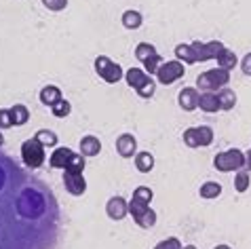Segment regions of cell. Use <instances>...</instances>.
I'll use <instances>...</instances> for the list:
<instances>
[{
  "label": "cell",
  "instance_id": "6",
  "mask_svg": "<svg viewBox=\"0 0 251 249\" xmlns=\"http://www.w3.org/2000/svg\"><path fill=\"white\" fill-rule=\"evenodd\" d=\"M95 70H97V74H100V78L106 80V82H118L125 76L123 68L118 66L116 61L106 57V55H100V57L95 59Z\"/></svg>",
  "mask_w": 251,
  "mask_h": 249
},
{
  "label": "cell",
  "instance_id": "1",
  "mask_svg": "<svg viewBox=\"0 0 251 249\" xmlns=\"http://www.w3.org/2000/svg\"><path fill=\"white\" fill-rule=\"evenodd\" d=\"M47 203L43 192H38L36 188H25L22 190V195L17 199V213L25 220H36L45 213Z\"/></svg>",
  "mask_w": 251,
  "mask_h": 249
},
{
  "label": "cell",
  "instance_id": "7",
  "mask_svg": "<svg viewBox=\"0 0 251 249\" xmlns=\"http://www.w3.org/2000/svg\"><path fill=\"white\" fill-rule=\"evenodd\" d=\"M184 76V64L182 61H163V66L158 68L156 78L160 85H173L176 80H179Z\"/></svg>",
  "mask_w": 251,
  "mask_h": 249
},
{
  "label": "cell",
  "instance_id": "17",
  "mask_svg": "<svg viewBox=\"0 0 251 249\" xmlns=\"http://www.w3.org/2000/svg\"><path fill=\"white\" fill-rule=\"evenodd\" d=\"M11 112V119H13V127H19V124H25L27 119H30V112H27V108L22 106V103H17V106L9 108Z\"/></svg>",
  "mask_w": 251,
  "mask_h": 249
},
{
  "label": "cell",
  "instance_id": "3",
  "mask_svg": "<svg viewBox=\"0 0 251 249\" xmlns=\"http://www.w3.org/2000/svg\"><path fill=\"white\" fill-rule=\"evenodd\" d=\"M22 158H24V163L27 165L30 169H38L40 165L45 163V146L40 144L36 137L34 140H27L22 144Z\"/></svg>",
  "mask_w": 251,
  "mask_h": 249
},
{
  "label": "cell",
  "instance_id": "25",
  "mask_svg": "<svg viewBox=\"0 0 251 249\" xmlns=\"http://www.w3.org/2000/svg\"><path fill=\"white\" fill-rule=\"evenodd\" d=\"M160 66H163V57H160L158 53L150 55L148 59H144V68H146V72H148V74H156Z\"/></svg>",
  "mask_w": 251,
  "mask_h": 249
},
{
  "label": "cell",
  "instance_id": "35",
  "mask_svg": "<svg viewBox=\"0 0 251 249\" xmlns=\"http://www.w3.org/2000/svg\"><path fill=\"white\" fill-rule=\"evenodd\" d=\"M133 197L146 200V203H150V200H152V190L148 188V186H137L135 192H133Z\"/></svg>",
  "mask_w": 251,
  "mask_h": 249
},
{
  "label": "cell",
  "instance_id": "40",
  "mask_svg": "<svg viewBox=\"0 0 251 249\" xmlns=\"http://www.w3.org/2000/svg\"><path fill=\"white\" fill-rule=\"evenodd\" d=\"M4 179H6V175H4L2 167H0V190H2V186H4Z\"/></svg>",
  "mask_w": 251,
  "mask_h": 249
},
{
  "label": "cell",
  "instance_id": "30",
  "mask_svg": "<svg viewBox=\"0 0 251 249\" xmlns=\"http://www.w3.org/2000/svg\"><path fill=\"white\" fill-rule=\"evenodd\" d=\"M70 110H72V106H70V101H66V100H59L55 106H51V112H53V116H57V119H64V116H68Z\"/></svg>",
  "mask_w": 251,
  "mask_h": 249
},
{
  "label": "cell",
  "instance_id": "20",
  "mask_svg": "<svg viewBox=\"0 0 251 249\" xmlns=\"http://www.w3.org/2000/svg\"><path fill=\"white\" fill-rule=\"evenodd\" d=\"M199 195L203 199H218L222 195V186L218 182H205L203 186H201Z\"/></svg>",
  "mask_w": 251,
  "mask_h": 249
},
{
  "label": "cell",
  "instance_id": "12",
  "mask_svg": "<svg viewBox=\"0 0 251 249\" xmlns=\"http://www.w3.org/2000/svg\"><path fill=\"white\" fill-rule=\"evenodd\" d=\"M135 150H137V140H135V137L131 135V133H123V135L116 140V152H118V154H121L123 158L133 156Z\"/></svg>",
  "mask_w": 251,
  "mask_h": 249
},
{
  "label": "cell",
  "instance_id": "37",
  "mask_svg": "<svg viewBox=\"0 0 251 249\" xmlns=\"http://www.w3.org/2000/svg\"><path fill=\"white\" fill-rule=\"evenodd\" d=\"M11 127H13V119H11L9 108L0 110V129H11Z\"/></svg>",
  "mask_w": 251,
  "mask_h": 249
},
{
  "label": "cell",
  "instance_id": "22",
  "mask_svg": "<svg viewBox=\"0 0 251 249\" xmlns=\"http://www.w3.org/2000/svg\"><path fill=\"white\" fill-rule=\"evenodd\" d=\"M218 64H220V68H224V70H232V68L236 66V55H234V51L224 49V51L220 53V57H218Z\"/></svg>",
  "mask_w": 251,
  "mask_h": 249
},
{
  "label": "cell",
  "instance_id": "36",
  "mask_svg": "<svg viewBox=\"0 0 251 249\" xmlns=\"http://www.w3.org/2000/svg\"><path fill=\"white\" fill-rule=\"evenodd\" d=\"M43 4L49 11H64L68 6V0H43Z\"/></svg>",
  "mask_w": 251,
  "mask_h": 249
},
{
  "label": "cell",
  "instance_id": "18",
  "mask_svg": "<svg viewBox=\"0 0 251 249\" xmlns=\"http://www.w3.org/2000/svg\"><path fill=\"white\" fill-rule=\"evenodd\" d=\"M176 57H177V61H182V64H197V55H194L190 45H177Z\"/></svg>",
  "mask_w": 251,
  "mask_h": 249
},
{
  "label": "cell",
  "instance_id": "28",
  "mask_svg": "<svg viewBox=\"0 0 251 249\" xmlns=\"http://www.w3.org/2000/svg\"><path fill=\"white\" fill-rule=\"evenodd\" d=\"M150 207V203H146V200H142V199H131V203H129V213L133 218H137V216H142V213L146 211Z\"/></svg>",
  "mask_w": 251,
  "mask_h": 249
},
{
  "label": "cell",
  "instance_id": "31",
  "mask_svg": "<svg viewBox=\"0 0 251 249\" xmlns=\"http://www.w3.org/2000/svg\"><path fill=\"white\" fill-rule=\"evenodd\" d=\"M184 144H186L188 148H199V146H201L197 127H194V129H186V131H184Z\"/></svg>",
  "mask_w": 251,
  "mask_h": 249
},
{
  "label": "cell",
  "instance_id": "5",
  "mask_svg": "<svg viewBox=\"0 0 251 249\" xmlns=\"http://www.w3.org/2000/svg\"><path fill=\"white\" fill-rule=\"evenodd\" d=\"M243 165H245V154L236 148L220 152L213 158V167L218 171H234V169H241Z\"/></svg>",
  "mask_w": 251,
  "mask_h": 249
},
{
  "label": "cell",
  "instance_id": "42",
  "mask_svg": "<svg viewBox=\"0 0 251 249\" xmlns=\"http://www.w3.org/2000/svg\"><path fill=\"white\" fill-rule=\"evenodd\" d=\"M182 249H197V247H194V245H186V247H182Z\"/></svg>",
  "mask_w": 251,
  "mask_h": 249
},
{
  "label": "cell",
  "instance_id": "23",
  "mask_svg": "<svg viewBox=\"0 0 251 249\" xmlns=\"http://www.w3.org/2000/svg\"><path fill=\"white\" fill-rule=\"evenodd\" d=\"M123 24H125V27H129V30H135V27L142 25V15H139L137 11H125Z\"/></svg>",
  "mask_w": 251,
  "mask_h": 249
},
{
  "label": "cell",
  "instance_id": "43",
  "mask_svg": "<svg viewBox=\"0 0 251 249\" xmlns=\"http://www.w3.org/2000/svg\"><path fill=\"white\" fill-rule=\"evenodd\" d=\"M0 144H2V133H0Z\"/></svg>",
  "mask_w": 251,
  "mask_h": 249
},
{
  "label": "cell",
  "instance_id": "29",
  "mask_svg": "<svg viewBox=\"0 0 251 249\" xmlns=\"http://www.w3.org/2000/svg\"><path fill=\"white\" fill-rule=\"evenodd\" d=\"M156 53V49L152 47L150 43H139L137 45V49H135V57L139 59V61H144V59H148L150 55H154Z\"/></svg>",
  "mask_w": 251,
  "mask_h": 249
},
{
  "label": "cell",
  "instance_id": "2",
  "mask_svg": "<svg viewBox=\"0 0 251 249\" xmlns=\"http://www.w3.org/2000/svg\"><path fill=\"white\" fill-rule=\"evenodd\" d=\"M125 78H127L129 87H133L139 98H152L154 95V80L150 78V74L146 70H139V68H131V70H127V74H125Z\"/></svg>",
  "mask_w": 251,
  "mask_h": 249
},
{
  "label": "cell",
  "instance_id": "26",
  "mask_svg": "<svg viewBox=\"0 0 251 249\" xmlns=\"http://www.w3.org/2000/svg\"><path fill=\"white\" fill-rule=\"evenodd\" d=\"M249 182H251L249 171H239V174L234 175V188H236V192H245L249 188Z\"/></svg>",
  "mask_w": 251,
  "mask_h": 249
},
{
  "label": "cell",
  "instance_id": "33",
  "mask_svg": "<svg viewBox=\"0 0 251 249\" xmlns=\"http://www.w3.org/2000/svg\"><path fill=\"white\" fill-rule=\"evenodd\" d=\"M154 249H182V243H179V239L169 237V239L160 241V243H158Z\"/></svg>",
  "mask_w": 251,
  "mask_h": 249
},
{
  "label": "cell",
  "instance_id": "32",
  "mask_svg": "<svg viewBox=\"0 0 251 249\" xmlns=\"http://www.w3.org/2000/svg\"><path fill=\"white\" fill-rule=\"evenodd\" d=\"M197 133H199V142H201V146H209V144L213 142V131L211 127H197Z\"/></svg>",
  "mask_w": 251,
  "mask_h": 249
},
{
  "label": "cell",
  "instance_id": "39",
  "mask_svg": "<svg viewBox=\"0 0 251 249\" xmlns=\"http://www.w3.org/2000/svg\"><path fill=\"white\" fill-rule=\"evenodd\" d=\"M245 167L251 171V150L247 152V154H245Z\"/></svg>",
  "mask_w": 251,
  "mask_h": 249
},
{
  "label": "cell",
  "instance_id": "10",
  "mask_svg": "<svg viewBox=\"0 0 251 249\" xmlns=\"http://www.w3.org/2000/svg\"><path fill=\"white\" fill-rule=\"evenodd\" d=\"M106 211L112 220H123L129 213V203L123 197H112L106 205Z\"/></svg>",
  "mask_w": 251,
  "mask_h": 249
},
{
  "label": "cell",
  "instance_id": "14",
  "mask_svg": "<svg viewBox=\"0 0 251 249\" xmlns=\"http://www.w3.org/2000/svg\"><path fill=\"white\" fill-rule=\"evenodd\" d=\"M100 150H101V144H100L97 137L85 135L80 140V154L82 156H95V154H100Z\"/></svg>",
  "mask_w": 251,
  "mask_h": 249
},
{
  "label": "cell",
  "instance_id": "9",
  "mask_svg": "<svg viewBox=\"0 0 251 249\" xmlns=\"http://www.w3.org/2000/svg\"><path fill=\"white\" fill-rule=\"evenodd\" d=\"M64 184H66V190L72 197H80V195H85V190H87V182H85V177H82V171L64 169Z\"/></svg>",
  "mask_w": 251,
  "mask_h": 249
},
{
  "label": "cell",
  "instance_id": "19",
  "mask_svg": "<svg viewBox=\"0 0 251 249\" xmlns=\"http://www.w3.org/2000/svg\"><path fill=\"white\" fill-rule=\"evenodd\" d=\"M135 167H137V171H142V174H148V171L154 167V156H152L150 152H139L135 156Z\"/></svg>",
  "mask_w": 251,
  "mask_h": 249
},
{
  "label": "cell",
  "instance_id": "41",
  "mask_svg": "<svg viewBox=\"0 0 251 249\" xmlns=\"http://www.w3.org/2000/svg\"><path fill=\"white\" fill-rule=\"evenodd\" d=\"M215 249H230V247H228V245H218Z\"/></svg>",
  "mask_w": 251,
  "mask_h": 249
},
{
  "label": "cell",
  "instance_id": "27",
  "mask_svg": "<svg viewBox=\"0 0 251 249\" xmlns=\"http://www.w3.org/2000/svg\"><path fill=\"white\" fill-rule=\"evenodd\" d=\"M34 137H36L43 146H55V144H57V135H55L53 131H49V129H40Z\"/></svg>",
  "mask_w": 251,
  "mask_h": 249
},
{
  "label": "cell",
  "instance_id": "38",
  "mask_svg": "<svg viewBox=\"0 0 251 249\" xmlns=\"http://www.w3.org/2000/svg\"><path fill=\"white\" fill-rule=\"evenodd\" d=\"M241 68H243V74L251 76V53H247L245 57H243V61H241Z\"/></svg>",
  "mask_w": 251,
  "mask_h": 249
},
{
  "label": "cell",
  "instance_id": "34",
  "mask_svg": "<svg viewBox=\"0 0 251 249\" xmlns=\"http://www.w3.org/2000/svg\"><path fill=\"white\" fill-rule=\"evenodd\" d=\"M66 169H72V171H82L85 169V158H82V154H74L72 158H70Z\"/></svg>",
  "mask_w": 251,
  "mask_h": 249
},
{
  "label": "cell",
  "instance_id": "13",
  "mask_svg": "<svg viewBox=\"0 0 251 249\" xmlns=\"http://www.w3.org/2000/svg\"><path fill=\"white\" fill-rule=\"evenodd\" d=\"M72 156H74V152L70 150V148H57L51 154V167H55V169H66Z\"/></svg>",
  "mask_w": 251,
  "mask_h": 249
},
{
  "label": "cell",
  "instance_id": "11",
  "mask_svg": "<svg viewBox=\"0 0 251 249\" xmlns=\"http://www.w3.org/2000/svg\"><path fill=\"white\" fill-rule=\"evenodd\" d=\"M199 91L197 89H192V87H184L182 91H179V98H177V101H179V106H182L186 112H192V110H197L199 108Z\"/></svg>",
  "mask_w": 251,
  "mask_h": 249
},
{
  "label": "cell",
  "instance_id": "8",
  "mask_svg": "<svg viewBox=\"0 0 251 249\" xmlns=\"http://www.w3.org/2000/svg\"><path fill=\"white\" fill-rule=\"evenodd\" d=\"M192 51L197 55V61H207V59H218L220 53L226 49L220 40H211V43H192Z\"/></svg>",
  "mask_w": 251,
  "mask_h": 249
},
{
  "label": "cell",
  "instance_id": "4",
  "mask_svg": "<svg viewBox=\"0 0 251 249\" xmlns=\"http://www.w3.org/2000/svg\"><path fill=\"white\" fill-rule=\"evenodd\" d=\"M228 80H230L228 70H224V68H213V70H207L199 76L197 85L201 89H205V91H215V89H220V87H226Z\"/></svg>",
  "mask_w": 251,
  "mask_h": 249
},
{
  "label": "cell",
  "instance_id": "24",
  "mask_svg": "<svg viewBox=\"0 0 251 249\" xmlns=\"http://www.w3.org/2000/svg\"><path fill=\"white\" fill-rule=\"evenodd\" d=\"M133 220L137 222V226H142V228H152V226L156 224V213L148 207V209H146L142 216H137V218H133Z\"/></svg>",
  "mask_w": 251,
  "mask_h": 249
},
{
  "label": "cell",
  "instance_id": "21",
  "mask_svg": "<svg viewBox=\"0 0 251 249\" xmlns=\"http://www.w3.org/2000/svg\"><path fill=\"white\" fill-rule=\"evenodd\" d=\"M218 101H220V110H230V108H234V103H236V95H234V91H230V89H222L218 93Z\"/></svg>",
  "mask_w": 251,
  "mask_h": 249
},
{
  "label": "cell",
  "instance_id": "15",
  "mask_svg": "<svg viewBox=\"0 0 251 249\" xmlns=\"http://www.w3.org/2000/svg\"><path fill=\"white\" fill-rule=\"evenodd\" d=\"M199 106H201V110H205V112H218V110H220L218 93H211V91L203 93L199 98Z\"/></svg>",
  "mask_w": 251,
  "mask_h": 249
},
{
  "label": "cell",
  "instance_id": "16",
  "mask_svg": "<svg viewBox=\"0 0 251 249\" xmlns=\"http://www.w3.org/2000/svg\"><path fill=\"white\" fill-rule=\"evenodd\" d=\"M59 100H64L61 98V91L57 87H53V85H49V87H45L43 91H40V101L45 103V106H55V103H57Z\"/></svg>",
  "mask_w": 251,
  "mask_h": 249
}]
</instances>
